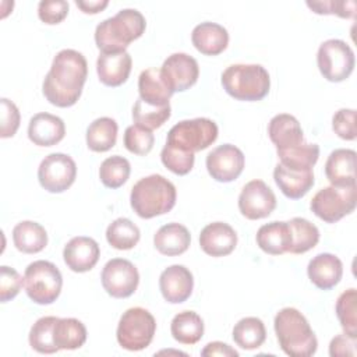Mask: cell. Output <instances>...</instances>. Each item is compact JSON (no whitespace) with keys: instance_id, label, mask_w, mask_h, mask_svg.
<instances>
[{"instance_id":"10","label":"cell","mask_w":357,"mask_h":357,"mask_svg":"<svg viewBox=\"0 0 357 357\" xmlns=\"http://www.w3.org/2000/svg\"><path fill=\"white\" fill-rule=\"evenodd\" d=\"M354 52L342 39H328L319 45L317 64L322 77L331 82H342L354 70Z\"/></svg>"},{"instance_id":"49","label":"cell","mask_w":357,"mask_h":357,"mask_svg":"<svg viewBox=\"0 0 357 357\" xmlns=\"http://www.w3.org/2000/svg\"><path fill=\"white\" fill-rule=\"evenodd\" d=\"M201 356L204 357H212V356H222V357H238V351L230 347L229 344L223 342H211L208 343L202 351Z\"/></svg>"},{"instance_id":"25","label":"cell","mask_w":357,"mask_h":357,"mask_svg":"<svg viewBox=\"0 0 357 357\" xmlns=\"http://www.w3.org/2000/svg\"><path fill=\"white\" fill-rule=\"evenodd\" d=\"M268 134L278 149L294 148L304 142V135L298 120L287 113L276 114L268 124Z\"/></svg>"},{"instance_id":"42","label":"cell","mask_w":357,"mask_h":357,"mask_svg":"<svg viewBox=\"0 0 357 357\" xmlns=\"http://www.w3.org/2000/svg\"><path fill=\"white\" fill-rule=\"evenodd\" d=\"M155 137L151 130H146L141 126L132 124L126 128L124 132V146L127 151L135 155H148L153 148Z\"/></svg>"},{"instance_id":"36","label":"cell","mask_w":357,"mask_h":357,"mask_svg":"<svg viewBox=\"0 0 357 357\" xmlns=\"http://www.w3.org/2000/svg\"><path fill=\"white\" fill-rule=\"evenodd\" d=\"M291 230V245L289 252L304 254L314 248L319 241L318 227L304 218H293L289 220Z\"/></svg>"},{"instance_id":"26","label":"cell","mask_w":357,"mask_h":357,"mask_svg":"<svg viewBox=\"0 0 357 357\" xmlns=\"http://www.w3.org/2000/svg\"><path fill=\"white\" fill-rule=\"evenodd\" d=\"M258 247L269 255H282L289 252L291 245V230L289 222H271L262 225L257 231Z\"/></svg>"},{"instance_id":"34","label":"cell","mask_w":357,"mask_h":357,"mask_svg":"<svg viewBox=\"0 0 357 357\" xmlns=\"http://www.w3.org/2000/svg\"><path fill=\"white\" fill-rule=\"evenodd\" d=\"M276 152L280 163L294 170H312L319 158V146L307 142L289 149H278Z\"/></svg>"},{"instance_id":"35","label":"cell","mask_w":357,"mask_h":357,"mask_svg":"<svg viewBox=\"0 0 357 357\" xmlns=\"http://www.w3.org/2000/svg\"><path fill=\"white\" fill-rule=\"evenodd\" d=\"M141 233L135 223L127 218H117L106 229V240L116 250H131L139 241Z\"/></svg>"},{"instance_id":"31","label":"cell","mask_w":357,"mask_h":357,"mask_svg":"<svg viewBox=\"0 0 357 357\" xmlns=\"http://www.w3.org/2000/svg\"><path fill=\"white\" fill-rule=\"evenodd\" d=\"M170 332L178 343L195 344L204 336V321L194 311H181L173 317Z\"/></svg>"},{"instance_id":"5","label":"cell","mask_w":357,"mask_h":357,"mask_svg":"<svg viewBox=\"0 0 357 357\" xmlns=\"http://www.w3.org/2000/svg\"><path fill=\"white\" fill-rule=\"evenodd\" d=\"M220 82L231 98L245 102L264 99L271 88L269 73L259 64H231L222 73Z\"/></svg>"},{"instance_id":"21","label":"cell","mask_w":357,"mask_h":357,"mask_svg":"<svg viewBox=\"0 0 357 357\" xmlns=\"http://www.w3.org/2000/svg\"><path fill=\"white\" fill-rule=\"evenodd\" d=\"M307 273L312 284L321 290H329L340 282L343 264L336 255L321 252L308 262Z\"/></svg>"},{"instance_id":"48","label":"cell","mask_w":357,"mask_h":357,"mask_svg":"<svg viewBox=\"0 0 357 357\" xmlns=\"http://www.w3.org/2000/svg\"><path fill=\"white\" fill-rule=\"evenodd\" d=\"M356 339L346 333L335 336L329 343V356L331 357H344L356 356Z\"/></svg>"},{"instance_id":"2","label":"cell","mask_w":357,"mask_h":357,"mask_svg":"<svg viewBox=\"0 0 357 357\" xmlns=\"http://www.w3.org/2000/svg\"><path fill=\"white\" fill-rule=\"evenodd\" d=\"M280 349L290 357H310L317 351L318 340L305 317L294 307L282 308L273 321Z\"/></svg>"},{"instance_id":"22","label":"cell","mask_w":357,"mask_h":357,"mask_svg":"<svg viewBox=\"0 0 357 357\" xmlns=\"http://www.w3.org/2000/svg\"><path fill=\"white\" fill-rule=\"evenodd\" d=\"M325 176L335 187L356 185V151L344 148L332 151L325 163Z\"/></svg>"},{"instance_id":"47","label":"cell","mask_w":357,"mask_h":357,"mask_svg":"<svg viewBox=\"0 0 357 357\" xmlns=\"http://www.w3.org/2000/svg\"><path fill=\"white\" fill-rule=\"evenodd\" d=\"M20 112L14 102L7 98H1V127L0 137L10 138L13 137L20 127Z\"/></svg>"},{"instance_id":"23","label":"cell","mask_w":357,"mask_h":357,"mask_svg":"<svg viewBox=\"0 0 357 357\" xmlns=\"http://www.w3.org/2000/svg\"><path fill=\"white\" fill-rule=\"evenodd\" d=\"M273 180L284 197L290 199H300L314 185V172L294 170L278 163L273 170Z\"/></svg>"},{"instance_id":"4","label":"cell","mask_w":357,"mask_h":357,"mask_svg":"<svg viewBox=\"0 0 357 357\" xmlns=\"http://www.w3.org/2000/svg\"><path fill=\"white\" fill-rule=\"evenodd\" d=\"M145 26L146 21L138 10L124 8L96 26L95 43L103 53L126 52L132 40L142 36Z\"/></svg>"},{"instance_id":"32","label":"cell","mask_w":357,"mask_h":357,"mask_svg":"<svg viewBox=\"0 0 357 357\" xmlns=\"http://www.w3.org/2000/svg\"><path fill=\"white\" fill-rule=\"evenodd\" d=\"M119 126L112 117H99L86 128V145L93 152H106L116 145Z\"/></svg>"},{"instance_id":"28","label":"cell","mask_w":357,"mask_h":357,"mask_svg":"<svg viewBox=\"0 0 357 357\" xmlns=\"http://www.w3.org/2000/svg\"><path fill=\"white\" fill-rule=\"evenodd\" d=\"M138 92L139 99L148 105L166 106L173 92L169 89L162 78L159 68H146L138 77Z\"/></svg>"},{"instance_id":"6","label":"cell","mask_w":357,"mask_h":357,"mask_svg":"<svg viewBox=\"0 0 357 357\" xmlns=\"http://www.w3.org/2000/svg\"><path fill=\"white\" fill-rule=\"evenodd\" d=\"M63 276L59 268L45 259L31 262L24 273V287L28 297L40 305L52 304L60 296Z\"/></svg>"},{"instance_id":"11","label":"cell","mask_w":357,"mask_h":357,"mask_svg":"<svg viewBox=\"0 0 357 357\" xmlns=\"http://www.w3.org/2000/svg\"><path fill=\"white\" fill-rule=\"evenodd\" d=\"M77 177V165L70 155L54 152L40 162L38 167V180L42 188L59 194L68 190Z\"/></svg>"},{"instance_id":"24","label":"cell","mask_w":357,"mask_h":357,"mask_svg":"<svg viewBox=\"0 0 357 357\" xmlns=\"http://www.w3.org/2000/svg\"><path fill=\"white\" fill-rule=\"evenodd\" d=\"M194 47L206 56L220 54L229 45V33L225 26L216 22H201L191 32Z\"/></svg>"},{"instance_id":"30","label":"cell","mask_w":357,"mask_h":357,"mask_svg":"<svg viewBox=\"0 0 357 357\" xmlns=\"http://www.w3.org/2000/svg\"><path fill=\"white\" fill-rule=\"evenodd\" d=\"M53 340L59 350H75L86 342V328L77 318H59L53 326Z\"/></svg>"},{"instance_id":"29","label":"cell","mask_w":357,"mask_h":357,"mask_svg":"<svg viewBox=\"0 0 357 357\" xmlns=\"http://www.w3.org/2000/svg\"><path fill=\"white\" fill-rule=\"evenodd\" d=\"M13 241L18 251L36 254L46 247L47 233L42 225L32 220H22L13 229Z\"/></svg>"},{"instance_id":"40","label":"cell","mask_w":357,"mask_h":357,"mask_svg":"<svg viewBox=\"0 0 357 357\" xmlns=\"http://www.w3.org/2000/svg\"><path fill=\"white\" fill-rule=\"evenodd\" d=\"M357 291L356 289H349L343 291L336 301V315L343 328L344 333L357 337Z\"/></svg>"},{"instance_id":"37","label":"cell","mask_w":357,"mask_h":357,"mask_svg":"<svg viewBox=\"0 0 357 357\" xmlns=\"http://www.w3.org/2000/svg\"><path fill=\"white\" fill-rule=\"evenodd\" d=\"M59 318L53 315L39 318L29 331V346L40 354H53L59 351L53 340V326Z\"/></svg>"},{"instance_id":"8","label":"cell","mask_w":357,"mask_h":357,"mask_svg":"<svg viewBox=\"0 0 357 357\" xmlns=\"http://www.w3.org/2000/svg\"><path fill=\"white\" fill-rule=\"evenodd\" d=\"M218 126L211 119L197 117L183 120L169 130L166 144L195 153L212 145L218 138Z\"/></svg>"},{"instance_id":"12","label":"cell","mask_w":357,"mask_h":357,"mask_svg":"<svg viewBox=\"0 0 357 357\" xmlns=\"http://www.w3.org/2000/svg\"><path fill=\"white\" fill-rule=\"evenodd\" d=\"M102 286L114 298L130 297L138 287L139 273L135 265L124 258H113L102 269Z\"/></svg>"},{"instance_id":"27","label":"cell","mask_w":357,"mask_h":357,"mask_svg":"<svg viewBox=\"0 0 357 357\" xmlns=\"http://www.w3.org/2000/svg\"><path fill=\"white\" fill-rule=\"evenodd\" d=\"M191 243V234L188 229L180 223L172 222L163 225L153 236V245L162 254L167 257H176L185 252Z\"/></svg>"},{"instance_id":"9","label":"cell","mask_w":357,"mask_h":357,"mask_svg":"<svg viewBox=\"0 0 357 357\" xmlns=\"http://www.w3.org/2000/svg\"><path fill=\"white\" fill-rule=\"evenodd\" d=\"M357 188L350 187H324L311 199L310 208L315 216L326 223H336L356 209Z\"/></svg>"},{"instance_id":"14","label":"cell","mask_w":357,"mask_h":357,"mask_svg":"<svg viewBox=\"0 0 357 357\" xmlns=\"http://www.w3.org/2000/svg\"><path fill=\"white\" fill-rule=\"evenodd\" d=\"M276 208V197L271 187L262 180L248 181L238 195V209L250 220L269 216Z\"/></svg>"},{"instance_id":"18","label":"cell","mask_w":357,"mask_h":357,"mask_svg":"<svg viewBox=\"0 0 357 357\" xmlns=\"http://www.w3.org/2000/svg\"><path fill=\"white\" fill-rule=\"evenodd\" d=\"M201 250L211 257H225L233 252L237 245V233L225 222L206 225L199 234Z\"/></svg>"},{"instance_id":"50","label":"cell","mask_w":357,"mask_h":357,"mask_svg":"<svg viewBox=\"0 0 357 357\" xmlns=\"http://www.w3.org/2000/svg\"><path fill=\"white\" fill-rule=\"evenodd\" d=\"M75 4H77V7L81 8L82 13H85V14H98V13H100L103 8L107 7L109 1H107V0H102V1H99V0H96V1H78V0H77Z\"/></svg>"},{"instance_id":"16","label":"cell","mask_w":357,"mask_h":357,"mask_svg":"<svg viewBox=\"0 0 357 357\" xmlns=\"http://www.w3.org/2000/svg\"><path fill=\"white\" fill-rule=\"evenodd\" d=\"M159 289L167 303H184L194 289L192 273L184 265H170L159 276Z\"/></svg>"},{"instance_id":"19","label":"cell","mask_w":357,"mask_h":357,"mask_svg":"<svg viewBox=\"0 0 357 357\" xmlns=\"http://www.w3.org/2000/svg\"><path fill=\"white\" fill-rule=\"evenodd\" d=\"M66 135L64 121L54 114L42 112L31 117L28 138L38 146H53Z\"/></svg>"},{"instance_id":"13","label":"cell","mask_w":357,"mask_h":357,"mask_svg":"<svg viewBox=\"0 0 357 357\" xmlns=\"http://www.w3.org/2000/svg\"><path fill=\"white\" fill-rule=\"evenodd\" d=\"M244 153L231 144H223L212 149L205 160L209 176L219 183L236 180L244 169Z\"/></svg>"},{"instance_id":"41","label":"cell","mask_w":357,"mask_h":357,"mask_svg":"<svg viewBox=\"0 0 357 357\" xmlns=\"http://www.w3.org/2000/svg\"><path fill=\"white\" fill-rule=\"evenodd\" d=\"M162 163L174 174L184 176L194 167L195 153L178 149L170 144H166L160 152Z\"/></svg>"},{"instance_id":"20","label":"cell","mask_w":357,"mask_h":357,"mask_svg":"<svg viewBox=\"0 0 357 357\" xmlns=\"http://www.w3.org/2000/svg\"><path fill=\"white\" fill-rule=\"evenodd\" d=\"M132 60L128 52L103 53L96 60V71L99 81L106 86H120L131 73Z\"/></svg>"},{"instance_id":"3","label":"cell","mask_w":357,"mask_h":357,"mask_svg":"<svg viewBox=\"0 0 357 357\" xmlns=\"http://www.w3.org/2000/svg\"><path fill=\"white\" fill-rule=\"evenodd\" d=\"M177 191L172 181L162 174H151L139 178L131 188L130 204L142 219L165 215L176 205Z\"/></svg>"},{"instance_id":"45","label":"cell","mask_w":357,"mask_h":357,"mask_svg":"<svg viewBox=\"0 0 357 357\" xmlns=\"http://www.w3.org/2000/svg\"><path fill=\"white\" fill-rule=\"evenodd\" d=\"M24 286V278L10 266L3 265L0 268V300L1 303H7L13 300Z\"/></svg>"},{"instance_id":"15","label":"cell","mask_w":357,"mask_h":357,"mask_svg":"<svg viewBox=\"0 0 357 357\" xmlns=\"http://www.w3.org/2000/svg\"><path fill=\"white\" fill-rule=\"evenodd\" d=\"M160 74L173 93L184 92L197 82L199 67L192 56L187 53H173L163 61Z\"/></svg>"},{"instance_id":"46","label":"cell","mask_w":357,"mask_h":357,"mask_svg":"<svg viewBox=\"0 0 357 357\" xmlns=\"http://www.w3.org/2000/svg\"><path fill=\"white\" fill-rule=\"evenodd\" d=\"M68 14V3L64 0H42L38 4V17L49 25L60 24Z\"/></svg>"},{"instance_id":"1","label":"cell","mask_w":357,"mask_h":357,"mask_svg":"<svg viewBox=\"0 0 357 357\" xmlns=\"http://www.w3.org/2000/svg\"><path fill=\"white\" fill-rule=\"evenodd\" d=\"M86 75L88 63L84 54L74 49H63L54 56L43 79V95L57 107H70L78 102Z\"/></svg>"},{"instance_id":"7","label":"cell","mask_w":357,"mask_h":357,"mask_svg":"<svg viewBox=\"0 0 357 357\" xmlns=\"http://www.w3.org/2000/svg\"><path fill=\"white\" fill-rule=\"evenodd\" d=\"M155 332L156 321L153 315L142 307H132L120 317L116 337L123 349L139 351L151 344Z\"/></svg>"},{"instance_id":"44","label":"cell","mask_w":357,"mask_h":357,"mask_svg":"<svg viewBox=\"0 0 357 357\" xmlns=\"http://www.w3.org/2000/svg\"><path fill=\"white\" fill-rule=\"evenodd\" d=\"M332 128L337 137L346 141H354L357 137L356 128V110L340 109L332 117Z\"/></svg>"},{"instance_id":"38","label":"cell","mask_w":357,"mask_h":357,"mask_svg":"<svg viewBox=\"0 0 357 357\" xmlns=\"http://www.w3.org/2000/svg\"><path fill=\"white\" fill-rule=\"evenodd\" d=\"M170 114H172L170 105L153 106V105L145 103L139 98L132 107V119L135 124L151 131L163 126L169 120Z\"/></svg>"},{"instance_id":"17","label":"cell","mask_w":357,"mask_h":357,"mask_svg":"<svg viewBox=\"0 0 357 357\" xmlns=\"http://www.w3.org/2000/svg\"><path fill=\"white\" fill-rule=\"evenodd\" d=\"M100 250L98 243L86 236L73 237L63 250L66 265L77 273L91 271L99 259Z\"/></svg>"},{"instance_id":"33","label":"cell","mask_w":357,"mask_h":357,"mask_svg":"<svg viewBox=\"0 0 357 357\" xmlns=\"http://www.w3.org/2000/svg\"><path fill=\"white\" fill-rule=\"evenodd\" d=\"M234 343L244 350H254L264 344L266 329L264 322L257 317L241 318L233 328Z\"/></svg>"},{"instance_id":"39","label":"cell","mask_w":357,"mask_h":357,"mask_svg":"<svg viewBox=\"0 0 357 357\" xmlns=\"http://www.w3.org/2000/svg\"><path fill=\"white\" fill-rule=\"evenodd\" d=\"M130 172V162L120 155H114L102 162L99 167V178L105 187L114 190L128 180Z\"/></svg>"},{"instance_id":"43","label":"cell","mask_w":357,"mask_h":357,"mask_svg":"<svg viewBox=\"0 0 357 357\" xmlns=\"http://www.w3.org/2000/svg\"><path fill=\"white\" fill-rule=\"evenodd\" d=\"M307 6L315 14H336L342 18H354L356 15V1L353 0L307 1Z\"/></svg>"}]
</instances>
